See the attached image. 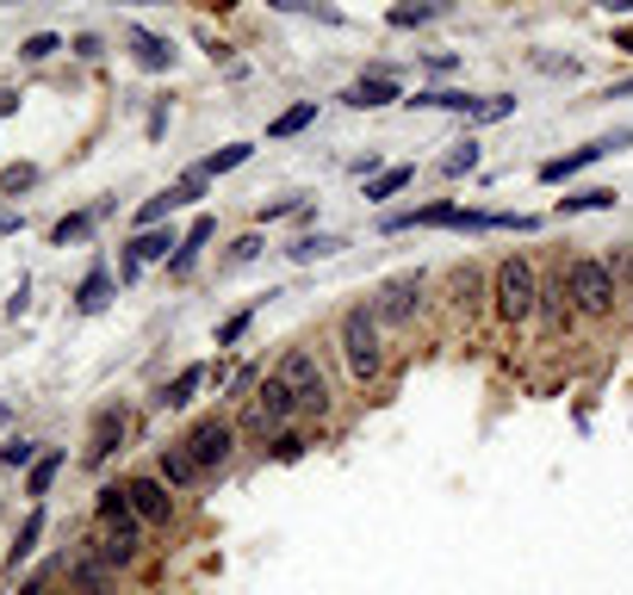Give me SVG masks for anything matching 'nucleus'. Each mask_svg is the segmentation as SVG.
I'll return each instance as SVG.
<instances>
[{"mask_svg": "<svg viewBox=\"0 0 633 595\" xmlns=\"http://www.w3.org/2000/svg\"><path fill=\"white\" fill-rule=\"evenodd\" d=\"M236 428H243V435H255V441H273V435L298 428V404H292V391L268 372V379L255 384L249 397H243V416H236Z\"/></svg>", "mask_w": 633, "mask_h": 595, "instance_id": "obj_5", "label": "nucleus"}, {"mask_svg": "<svg viewBox=\"0 0 633 595\" xmlns=\"http://www.w3.org/2000/svg\"><path fill=\"white\" fill-rule=\"evenodd\" d=\"M62 460H69L62 447H50V453H38V465L25 472V497H32V502H44V497H50V484L62 478Z\"/></svg>", "mask_w": 633, "mask_h": 595, "instance_id": "obj_25", "label": "nucleus"}, {"mask_svg": "<svg viewBox=\"0 0 633 595\" xmlns=\"http://www.w3.org/2000/svg\"><path fill=\"white\" fill-rule=\"evenodd\" d=\"M155 478L168 484L174 497H180V490H192V484H206V472H199V465H192V453L180 441H168L162 447V453H155Z\"/></svg>", "mask_w": 633, "mask_h": 595, "instance_id": "obj_15", "label": "nucleus"}, {"mask_svg": "<svg viewBox=\"0 0 633 595\" xmlns=\"http://www.w3.org/2000/svg\"><path fill=\"white\" fill-rule=\"evenodd\" d=\"M261 249H268V242H261V230H243V236H236V242H231V249H224V273L249 267V261H255V254H261Z\"/></svg>", "mask_w": 633, "mask_h": 595, "instance_id": "obj_34", "label": "nucleus"}, {"mask_svg": "<svg viewBox=\"0 0 633 595\" xmlns=\"http://www.w3.org/2000/svg\"><path fill=\"white\" fill-rule=\"evenodd\" d=\"M447 13H454V0H398V7L385 13V25H391V32H417V25L447 20Z\"/></svg>", "mask_w": 633, "mask_h": 595, "instance_id": "obj_20", "label": "nucleus"}, {"mask_svg": "<svg viewBox=\"0 0 633 595\" xmlns=\"http://www.w3.org/2000/svg\"><path fill=\"white\" fill-rule=\"evenodd\" d=\"M125 435H131V409L125 404H106L94 416V428H87V447H81V465H106L125 447Z\"/></svg>", "mask_w": 633, "mask_h": 595, "instance_id": "obj_10", "label": "nucleus"}, {"mask_svg": "<svg viewBox=\"0 0 633 595\" xmlns=\"http://www.w3.org/2000/svg\"><path fill=\"white\" fill-rule=\"evenodd\" d=\"M211 236H218V217H192L187 236H180V249L168 254V273H174V279H187V273L199 267V254H206Z\"/></svg>", "mask_w": 633, "mask_h": 595, "instance_id": "obj_17", "label": "nucleus"}, {"mask_svg": "<svg viewBox=\"0 0 633 595\" xmlns=\"http://www.w3.org/2000/svg\"><path fill=\"white\" fill-rule=\"evenodd\" d=\"M305 453H310L305 428H286V435H273V441H268V460L273 465H292V460H305Z\"/></svg>", "mask_w": 633, "mask_h": 595, "instance_id": "obj_31", "label": "nucleus"}, {"mask_svg": "<svg viewBox=\"0 0 633 595\" xmlns=\"http://www.w3.org/2000/svg\"><path fill=\"white\" fill-rule=\"evenodd\" d=\"M57 50H62V38H57V32H32V38L20 44V62H50Z\"/></svg>", "mask_w": 633, "mask_h": 595, "instance_id": "obj_38", "label": "nucleus"}, {"mask_svg": "<svg viewBox=\"0 0 633 595\" xmlns=\"http://www.w3.org/2000/svg\"><path fill=\"white\" fill-rule=\"evenodd\" d=\"M180 447L192 453V465L199 472H224V465L236 460V447H243V428H236V416H199V423L180 435Z\"/></svg>", "mask_w": 633, "mask_h": 595, "instance_id": "obj_8", "label": "nucleus"}, {"mask_svg": "<svg viewBox=\"0 0 633 595\" xmlns=\"http://www.w3.org/2000/svg\"><path fill=\"white\" fill-rule=\"evenodd\" d=\"M391 99H403L398 75H361L342 87V106H354V112H379V106H391Z\"/></svg>", "mask_w": 633, "mask_h": 595, "instance_id": "obj_14", "label": "nucleus"}, {"mask_svg": "<svg viewBox=\"0 0 633 595\" xmlns=\"http://www.w3.org/2000/svg\"><path fill=\"white\" fill-rule=\"evenodd\" d=\"M342 249H348L342 236L310 230V236H298V242H286V261L292 267H317V261H329V254H342Z\"/></svg>", "mask_w": 633, "mask_h": 595, "instance_id": "obj_23", "label": "nucleus"}, {"mask_svg": "<svg viewBox=\"0 0 633 595\" xmlns=\"http://www.w3.org/2000/svg\"><path fill=\"white\" fill-rule=\"evenodd\" d=\"M417 187V168H379L373 180H366V205H391L398 192Z\"/></svg>", "mask_w": 633, "mask_h": 595, "instance_id": "obj_24", "label": "nucleus"}, {"mask_svg": "<svg viewBox=\"0 0 633 595\" xmlns=\"http://www.w3.org/2000/svg\"><path fill=\"white\" fill-rule=\"evenodd\" d=\"M87 230H94V212H69V217H57V224H50V242H57V249H69V242H87Z\"/></svg>", "mask_w": 633, "mask_h": 595, "instance_id": "obj_32", "label": "nucleus"}, {"mask_svg": "<svg viewBox=\"0 0 633 595\" xmlns=\"http://www.w3.org/2000/svg\"><path fill=\"white\" fill-rule=\"evenodd\" d=\"M125 44H131L137 69H150V75H168V69H174V44H168V38H155V32H143V25H137V32H131Z\"/></svg>", "mask_w": 633, "mask_h": 595, "instance_id": "obj_21", "label": "nucleus"}, {"mask_svg": "<svg viewBox=\"0 0 633 595\" xmlns=\"http://www.w3.org/2000/svg\"><path fill=\"white\" fill-rule=\"evenodd\" d=\"M596 99H633V75H628V81H614V87H602Z\"/></svg>", "mask_w": 633, "mask_h": 595, "instance_id": "obj_43", "label": "nucleus"}, {"mask_svg": "<svg viewBox=\"0 0 633 595\" xmlns=\"http://www.w3.org/2000/svg\"><path fill=\"white\" fill-rule=\"evenodd\" d=\"M273 379L292 391L298 423H324V416H336V384H329L324 360H317V347H286V354L273 360Z\"/></svg>", "mask_w": 633, "mask_h": 595, "instance_id": "obj_3", "label": "nucleus"}, {"mask_svg": "<svg viewBox=\"0 0 633 595\" xmlns=\"http://www.w3.org/2000/svg\"><path fill=\"white\" fill-rule=\"evenodd\" d=\"M572 298H565V279H540V298H535V323L547 329V335H565L572 329Z\"/></svg>", "mask_w": 633, "mask_h": 595, "instance_id": "obj_16", "label": "nucleus"}, {"mask_svg": "<svg viewBox=\"0 0 633 595\" xmlns=\"http://www.w3.org/2000/svg\"><path fill=\"white\" fill-rule=\"evenodd\" d=\"M174 249H180V236L174 230H137L131 242H125V279H137L150 261H168Z\"/></svg>", "mask_w": 633, "mask_h": 595, "instance_id": "obj_13", "label": "nucleus"}, {"mask_svg": "<svg viewBox=\"0 0 633 595\" xmlns=\"http://www.w3.org/2000/svg\"><path fill=\"white\" fill-rule=\"evenodd\" d=\"M305 205H310V199H298V192H292V199H273V205H261L255 217H261V224H280V217H298Z\"/></svg>", "mask_w": 633, "mask_h": 595, "instance_id": "obj_40", "label": "nucleus"}, {"mask_svg": "<svg viewBox=\"0 0 633 595\" xmlns=\"http://www.w3.org/2000/svg\"><path fill=\"white\" fill-rule=\"evenodd\" d=\"M38 187V168L32 162H20V168H0V199H20V192Z\"/></svg>", "mask_w": 633, "mask_h": 595, "instance_id": "obj_35", "label": "nucleus"}, {"mask_svg": "<svg viewBox=\"0 0 633 595\" xmlns=\"http://www.w3.org/2000/svg\"><path fill=\"white\" fill-rule=\"evenodd\" d=\"M516 112V94H484L479 106H472V124H497V118Z\"/></svg>", "mask_w": 633, "mask_h": 595, "instance_id": "obj_37", "label": "nucleus"}, {"mask_svg": "<svg viewBox=\"0 0 633 595\" xmlns=\"http://www.w3.org/2000/svg\"><path fill=\"white\" fill-rule=\"evenodd\" d=\"M614 50H628V57H633V25H621V32H614Z\"/></svg>", "mask_w": 633, "mask_h": 595, "instance_id": "obj_45", "label": "nucleus"}, {"mask_svg": "<svg viewBox=\"0 0 633 595\" xmlns=\"http://www.w3.org/2000/svg\"><path fill=\"white\" fill-rule=\"evenodd\" d=\"M7 7H20V0H7Z\"/></svg>", "mask_w": 633, "mask_h": 595, "instance_id": "obj_49", "label": "nucleus"}, {"mask_svg": "<svg viewBox=\"0 0 633 595\" xmlns=\"http://www.w3.org/2000/svg\"><path fill=\"white\" fill-rule=\"evenodd\" d=\"M69 50H75V57H81V62H99V57H106V44H99V38H94V32H81V38H75V44H69Z\"/></svg>", "mask_w": 633, "mask_h": 595, "instance_id": "obj_42", "label": "nucleus"}, {"mask_svg": "<svg viewBox=\"0 0 633 595\" xmlns=\"http://www.w3.org/2000/svg\"><path fill=\"white\" fill-rule=\"evenodd\" d=\"M44 527H50V521H44V509H32V515H25V527H20V539H13V552H7V571H13V576H20V564L44 546Z\"/></svg>", "mask_w": 633, "mask_h": 595, "instance_id": "obj_27", "label": "nucleus"}, {"mask_svg": "<svg viewBox=\"0 0 633 595\" xmlns=\"http://www.w3.org/2000/svg\"><path fill=\"white\" fill-rule=\"evenodd\" d=\"M373 310H379L385 335H403V329H417L422 310H429V273H391V279L373 291Z\"/></svg>", "mask_w": 633, "mask_h": 595, "instance_id": "obj_6", "label": "nucleus"}, {"mask_svg": "<svg viewBox=\"0 0 633 595\" xmlns=\"http://www.w3.org/2000/svg\"><path fill=\"white\" fill-rule=\"evenodd\" d=\"M628 143H633V124H621V131L596 136V143H584V150H572V155H553V162H540V187H565L572 174H584L590 162H602V155H614V150H628Z\"/></svg>", "mask_w": 633, "mask_h": 595, "instance_id": "obj_9", "label": "nucleus"}, {"mask_svg": "<svg viewBox=\"0 0 633 595\" xmlns=\"http://www.w3.org/2000/svg\"><path fill=\"white\" fill-rule=\"evenodd\" d=\"M317 124V99H298V106H286L280 118H268V143H286V136L310 131Z\"/></svg>", "mask_w": 633, "mask_h": 595, "instance_id": "obj_26", "label": "nucleus"}, {"mask_svg": "<svg viewBox=\"0 0 633 595\" xmlns=\"http://www.w3.org/2000/svg\"><path fill=\"white\" fill-rule=\"evenodd\" d=\"M484 162V150H479V136H466V143H454V150L442 155V174L447 180H460V174H472Z\"/></svg>", "mask_w": 633, "mask_h": 595, "instance_id": "obj_30", "label": "nucleus"}, {"mask_svg": "<svg viewBox=\"0 0 633 595\" xmlns=\"http://www.w3.org/2000/svg\"><path fill=\"white\" fill-rule=\"evenodd\" d=\"M125 497H131V509H137V521L143 527H168L174 521V490L155 472H143V478H125Z\"/></svg>", "mask_w": 633, "mask_h": 595, "instance_id": "obj_11", "label": "nucleus"}, {"mask_svg": "<svg viewBox=\"0 0 633 595\" xmlns=\"http://www.w3.org/2000/svg\"><path fill=\"white\" fill-rule=\"evenodd\" d=\"M113 291H118L113 267H87V279L75 286V310H81V317H94V310L113 305Z\"/></svg>", "mask_w": 633, "mask_h": 595, "instance_id": "obj_22", "label": "nucleus"}, {"mask_svg": "<svg viewBox=\"0 0 633 595\" xmlns=\"http://www.w3.org/2000/svg\"><path fill=\"white\" fill-rule=\"evenodd\" d=\"M379 230L385 236H403V230H491V212H466L460 199H429V205H410V212H385Z\"/></svg>", "mask_w": 633, "mask_h": 595, "instance_id": "obj_7", "label": "nucleus"}, {"mask_svg": "<svg viewBox=\"0 0 633 595\" xmlns=\"http://www.w3.org/2000/svg\"><path fill=\"white\" fill-rule=\"evenodd\" d=\"M535 298H540V273L528 254H503L497 273H491V305L509 329H528L535 323Z\"/></svg>", "mask_w": 633, "mask_h": 595, "instance_id": "obj_4", "label": "nucleus"}, {"mask_svg": "<svg viewBox=\"0 0 633 595\" xmlns=\"http://www.w3.org/2000/svg\"><path fill=\"white\" fill-rule=\"evenodd\" d=\"M249 155H255V143H224V150H211L206 162H199V174H206V180H218V174H236Z\"/></svg>", "mask_w": 633, "mask_h": 595, "instance_id": "obj_29", "label": "nucleus"}, {"mask_svg": "<svg viewBox=\"0 0 633 595\" xmlns=\"http://www.w3.org/2000/svg\"><path fill=\"white\" fill-rule=\"evenodd\" d=\"M249 323H255V310H236V317H224V323H218V347H236L243 335H249Z\"/></svg>", "mask_w": 633, "mask_h": 595, "instance_id": "obj_39", "label": "nucleus"}, {"mask_svg": "<svg viewBox=\"0 0 633 595\" xmlns=\"http://www.w3.org/2000/svg\"><path fill=\"white\" fill-rule=\"evenodd\" d=\"M336 347H342V366L354 384H379L385 366H391V342H385V323L379 310H373V298H361V305H348L342 317H336Z\"/></svg>", "mask_w": 633, "mask_h": 595, "instance_id": "obj_1", "label": "nucleus"}, {"mask_svg": "<svg viewBox=\"0 0 633 595\" xmlns=\"http://www.w3.org/2000/svg\"><path fill=\"white\" fill-rule=\"evenodd\" d=\"M38 453H44V441H25V435H13V441L0 447V465H7V472H32V465H38Z\"/></svg>", "mask_w": 633, "mask_h": 595, "instance_id": "obj_33", "label": "nucleus"}, {"mask_svg": "<svg viewBox=\"0 0 633 595\" xmlns=\"http://www.w3.org/2000/svg\"><path fill=\"white\" fill-rule=\"evenodd\" d=\"M255 384H261V372H255V366H236V372H231V384H224V391H231L236 404H243V397H249Z\"/></svg>", "mask_w": 633, "mask_h": 595, "instance_id": "obj_41", "label": "nucleus"}, {"mask_svg": "<svg viewBox=\"0 0 633 595\" xmlns=\"http://www.w3.org/2000/svg\"><path fill=\"white\" fill-rule=\"evenodd\" d=\"M268 7H273V13H317L324 25H342V13H336L329 0H268Z\"/></svg>", "mask_w": 633, "mask_h": 595, "instance_id": "obj_36", "label": "nucleus"}, {"mask_svg": "<svg viewBox=\"0 0 633 595\" xmlns=\"http://www.w3.org/2000/svg\"><path fill=\"white\" fill-rule=\"evenodd\" d=\"M602 13H633V0H596Z\"/></svg>", "mask_w": 633, "mask_h": 595, "instance_id": "obj_46", "label": "nucleus"}, {"mask_svg": "<svg viewBox=\"0 0 633 595\" xmlns=\"http://www.w3.org/2000/svg\"><path fill=\"white\" fill-rule=\"evenodd\" d=\"M403 106H410V112H460V118H472L479 94H466V87H417Z\"/></svg>", "mask_w": 633, "mask_h": 595, "instance_id": "obj_18", "label": "nucleus"}, {"mask_svg": "<svg viewBox=\"0 0 633 595\" xmlns=\"http://www.w3.org/2000/svg\"><path fill=\"white\" fill-rule=\"evenodd\" d=\"M7 423H13V409H7V404H0V428H7Z\"/></svg>", "mask_w": 633, "mask_h": 595, "instance_id": "obj_48", "label": "nucleus"}, {"mask_svg": "<svg viewBox=\"0 0 633 595\" xmlns=\"http://www.w3.org/2000/svg\"><path fill=\"white\" fill-rule=\"evenodd\" d=\"M206 384H211V366H180V372H174L162 391H155V409H187L192 397L206 391Z\"/></svg>", "mask_w": 633, "mask_h": 595, "instance_id": "obj_19", "label": "nucleus"}, {"mask_svg": "<svg viewBox=\"0 0 633 595\" xmlns=\"http://www.w3.org/2000/svg\"><path fill=\"white\" fill-rule=\"evenodd\" d=\"M614 199H621V192H614V187H584V192H565V199H559V217H584V212H609Z\"/></svg>", "mask_w": 633, "mask_h": 595, "instance_id": "obj_28", "label": "nucleus"}, {"mask_svg": "<svg viewBox=\"0 0 633 595\" xmlns=\"http://www.w3.org/2000/svg\"><path fill=\"white\" fill-rule=\"evenodd\" d=\"M20 112V94H13V87H0V118H13Z\"/></svg>", "mask_w": 633, "mask_h": 595, "instance_id": "obj_44", "label": "nucleus"}, {"mask_svg": "<svg viewBox=\"0 0 633 595\" xmlns=\"http://www.w3.org/2000/svg\"><path fill=\"white\" fill-rule=\"evenodd\" d=\"M118 7H168V0H118Z\"/></svg>", "mask_w": 633, "mask_h": 595, "instance_id": "obj_47", "label": "nucleus"}, {"mask_svg": "<svg viewBox=\"0 0 633 595\" xmlns=\"http://www.w3.org/2000/svg\"><path fill=\"white\" fill-rule=\"evenodd\" d=\"M62 576H69V595H118V571L113 564H99L87 546L62 558Z\"/></svg>", "mask_w": 633, "mask_h": 595, "instance_id": "obj_12", "label": "nucleus"}, {"mask_svg": "<svg viewBox=\"0 0 633 595\" xmlns=\"http://www.w3.org/2000/svg\"><path fill=\"white\" fill-rule=\"evenodd\" d=\"M565 298H572V310L584 317V323H602V317H614V305H621V254H572L565 261Z\"/></svg>", "mask_w": 633, "mask_h": 595, "instance_id": "obj_2", "label": "nucleus"}]
</instances>
